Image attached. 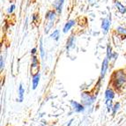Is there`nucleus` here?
Here are the masks:
<instances>
[{
	"instance_id": "obj_6",
	"label": "nucleus",
	"mask_w": 126,
	"mask_h": 126,
	"mask_svg": "<svg viewBox=\"0 0 126 126\" xmlns=\"http://www.w3.org/2000/svg\"><path fill=\"white\" fill-rule=\"evenodd\" d=\"M40 79H41V73L39 72H37L35 74L33 75V78H32V89L33 90H35L37 88L39 82H40Z\"/></svg>"
},
{
	"instance_id": "obj_11",
	"label": "nucleus",
	"mask_w": 126,
	"mask_h": 126,
	"mask_svg": "<svg viewBox=\"0 0 126 126\" xmlns=\"http://www.w3.org/2000/svg\"><path fill=\"white\" fill-rule=\"evenodd\" d=\"M74 42H75V38H74L73 35L70 36V38L68 39L67 41V43H66V49L67 50H69L71 48H73L74 47Z\"/></svg>"
},
{
	"instance_id": "obj_15",
	"label": "nucleus",
	"mask_w": 126,
	"mask_h": 126,
	"mask_svg": "<svg viewBox=\"0 0 126 126\" xmlns=\"http://www.w3.org/2000/svg\"><path fill=\"white\" fill-rule=\"evenodd\" d=\"M40 53H41L42 58L44 59L45 51H44V48H43V43H42V38H41V40H40Z\"/></svg>"
},
{
	"instance_id": "obj_8",
	"label": "nucleus",
	"mask_w": 126,
	"mask_h": 126,
	"mask_svg": "<svg viewBox=\"0 0 126 126\" xmlns=\"http://www.w3.org/2000/svg\"><path fill=\"white\" fill-rule=\"evenodd\" d=\"M18 93H19V99H18V101H19V102H22L23 100H24V95H25V89H24L22 83L19 84V91H18Z\"/></svg>"
},
{
	"instance_id": "obj_4",
	"label": "nucleus",
	"mask_w": 126,
	"mask_h": 126,
	"mask_svg": "<svg viewBox=\"0 0 126 126\" xmlns=\"http://www.w3.org/2000/svg\"><path fill=\"white\" fill-rule=\"evenodd\" d=\"M70 104H71V107L73 109V111L76 112V113H83V112L86 110V106H84L83 104L79 102H77L75 101H72L71 100L70 101Z\"/></svg>"
},
{
	"instance_id": "obj_7",
	"label": "nucleus",
	"mask_w": 126,
	"mask_h": 126,
	"mask_svg": "<svg viewBox=\"0 0 126 126\" xmlns=\"http://www.w3.org/2000/svg\"><path fill=\"white\" fill-rule=\"evenodd\" d=\"M109 27H110V20L108 18L103 19L102 22H101V28H102L104 34H107L108 32H109Z\"/></svg>"
},
{
	"instance_id": "obj_22",
	"label": "nucleus",
	"mask_w": 126,
	"mask_h": 126,
	"mask_svg": "<svg viewBox=\"0 0 126 126\" xmlns=\"http://www.w3.org/2000/svg\"><path fill=\"white\" fill-rule=\"evenodd\" d=\"M72 121H73V120H70V121H69V123H68V124H67V125H66V126H71V124H72Z\"/></svg>"
},
{
	"instance_id": "obj_17",
	"label": "nucleus",
	"mask_w": 126,
	"mask_h": 126,
	"mask_svg": "<svg viewBox=\"0 0 126 126\" xmlns=\"http://www.w3.org/2000/svg\"><path fill=\"white\" fill-rule=\"evenodd\" d=\"M50 37L52 39H55L56 41H58L59 39V30H55L52 34H50Z\"/></svg>"
},
{
	"instance_id": "obj_14",
	"label": "nucleus",
	"mask_w": 126,
	"mask_h": 126,
	"mask_svg": "<svg viewBox=\"0 0 126 126\" xmlns=\"http://www.w3.org/2000/svg\"><path fill=\"white\" fill-rule=\"evenodd\" d=\"M113 56H114V53L112 52V48L110 45H108L107 46V58L109 60H111L113 58Z\"/></svg>"
},
{
	"instance_id": "obj_19",
	"label": "nucleus",
	"mask_w": 126,
	"mask_h": 126,
	"mask_svg": "<svg viewBox=\"0 0 126 126\" xmlns=\"http://www.w3.org/2000/svg\"><path fill=\"white\" fill-rule=\"evenodd\" d=\"M4 67V57L1 56V59H0V70H1V72L3 71Z\"/></svg>"
},
{
	"instance_id": "obj_13",
	"label": "nucleus",
	"mask_w": 126,
	"mask_h": 126,
	"mask_svg": "<svg viewBox=\"0 0 126 126\" xmlns=\"http://www.w3.org/2000/svg\"><path fill=\"white\" fill-rule=\"evenodd\" d=\"M39 67V60H38L37 57L35 55H33L32 57V64H31V68L34 69V68H38Z\"/></svg>"
},
{
	"instance_id": "obj_10",
	"label": "nucleus",
	"mask_w": 126,
	"mask_h": 126,
	"mask_svg": "<svg viewBox=\"0 0 126 126\" xmlns=\"http://www.w3.org/2000/svg\"><path fill=\"white\" fill-rule=\"evenodd\" d=\"M75 23H76V21L74 20V19H71V20L68 21L67 23L64 25V27H63V33H67V32L75 25Z\"/></svg>"
},
{
	"instance_id": "obj_1",
	"label": "nucleus",
	"mask_w": 126,
	"mask_h": 126,
	"mask_svg": "<svg viewBox=\"0 0 126 126\" xmlns=\"http://www.w3.org/2000/svg\"><path fill=\"white\" fill-rule=\"evenodd\" d=\"M126 84V74L123 70L115 72L112 78V85L115 88L120 89Z\"/></svg>"
},
{
	"instance_id": "obj_5",
	"label": "nucleus",
	"mask_w": 126,
	"mask_h": 126,
	"mask_svg": "<svg viewBox=\"0 0 126 126\" xmlns=\"http://www.w3.org/2000/svg\"><path fill=\"white\" fill-rule=\"evenodd\" d=\"M109 59L106 57L104 60H103L102 62V64H101V77H100V79H102L104 77H105L106 73H107V71L108 69H109Z\"/></svg>"
},
{
	"instance_id": "obj_21",
	"label": "nucleus",
	"mask_w": 126,
	"mask_h": 126,
	"mask_svg": "<svg viewBox=\"0 0 126 126\" xmlns=\"http://www.w3.org/2000/svg\"><path fill=\"white\" fill-rule=\"evenodd\" d=\"M36 51H37V48H32V50H31V54H32V55H35Z\"/></svg>"
},
{
	"instance_id": "obj_20",
	"label": "nucleus",
	"mask_w": 126,
	"mask_h": 126,
	"mask_svg": "<svg viewBox=\"0 0 126 126\" xmlns=\"http://www.w3.org/2000/svg\"><path fill=\"white\" fill-rule=\"evenodd\" d=\"M14 8H15V5L14 4H13L12 6L10 7V8L8 9V13H12L13 12V10H14Z\"/></svg>"
},
{
	"instance_id": "obj_3",
	"label": "nucleus",
	"mask_w": 126,
	"mask_h": 126,
	"mask_svg": "<svg viewBox=\"0 0 126 126\" xmlns=\"http://www.w3.org/2000/svg\"><path fill=\"white\" fill-rule=\"evenodd\" d=\"M80 97H81L82 104L86 106V107H90L93 103L95 101V100H96V96L95 95H91L87 92H83Z\"/></svg>"
},
{
	"instance_id": "obj_18",
	"label": "nucleus",
	"mask_w": 126,
	"mask_h": 126,
	"mask_svg": "<svg viewBox=\"0 0 126 126\" xmlns=\"http://www.w3.org/2000/svg\"><path fill=\"white\" fill-rule=\"evenodd\" d=\"M116 30H117V32L120 33V34H126V28H124V27H118L117 28H116Z\"/></svg>"
},
{
	"instance_id": "obj_12",
	"label": "nucleus",
	"mask_w": 126,
	"mask_h": 126,
	"mask_svg": "<svg viewBox=\"0 0 126 126\" xmlns=\"http://www.w3.org/2000/svg\"><path fill=\"white\" fill-rule=\"evenodd\" d=\"M115 4H116V8H117V10L119 11L120 13H126V8H125V6H124L121 3L119 2V1H116L115 2Z\"/></svg>"
},
{
	"instance_id": "obj_2",
	"label": "nucleus",
	"mask_w": 126,
	"mask_h": 126,
	"mask_svg": "<svg viewBox=\"0 0 126 126\" xmlns=\"http://www.w3.org/2000/svg\"><path fill=\"white\" fill-rule=\"evenodd\" d=\"M115 92L112 90L111 88H108L105 91V102L106 106H107V110L108 112H110L112 110V101L115 98Z\"/></svg>"
},
{
	"instance_id": "obj_9",
	"label": "nucleus",
	"mask_w": 126,
	"mask_h": 126,
	"mask_svg": "<svg viewBox=\"0 0 126 126\" xmlns=\"http://www.w3.org/2000/svg\"><path fill=\"white\" fill-rule=\"evenodd\" d=\"M45 18H46V19H48V21H54L55 19H56V12L53 10L48 11Z\"/></svg>"
},
{
	"instance_id": "obj_16",
	"label": "nucleus",
	"mask_w": 126,
	"mask_h": 126,
	"mask_svg": "<svg viewBox=\"0 0 126 126\" xmlns=\"http://www.w3.org/2000/svg\"><path fill=\"white\" fill-rule=\"evenodd\" d=\"M120 103L119 102H116V103H115L114 104V106H113V108H112V115L113 116H115L116 114V112L119 110V109H120Z\"/></svg>"
}]
</instances>
